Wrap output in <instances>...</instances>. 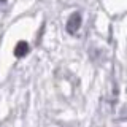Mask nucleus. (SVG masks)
Wrapping results in <instances>:
<instances>
[{
	"instance_id": "obj_2",
	"label": "nucleus",
	"mask_w": 127,
	"mask_h": 127,
	"mask_svg": "<svg viewBox=\"0 0 127 127\" xmlns=\"http://www.w3.org/2000/svg\"><path fill=\"white\" fill-rule=\"evenodd\" d=\"M27 53H29V45H27V41H19L14 48V56L16 57H24Z\"/></svg>"
},
{
	"instance_id": "obj_1",
	"label": "nucleus",
	"mask_w": 127,
	"mask_h": 127,
	"mask_svg": "<svg viewBox=\"0 0 127 127\" xmlns=\"http://www.w3.org/2000/svg\"><path fill=\"white\" fill-rule=\"evenodd\" d=\"M81 13H73L70 16V19H68V22H67V32H68L70 35H75L78 32L79 29V26H81Z\"/></svg>"
}]
</instances>
